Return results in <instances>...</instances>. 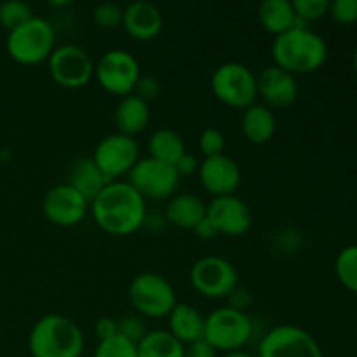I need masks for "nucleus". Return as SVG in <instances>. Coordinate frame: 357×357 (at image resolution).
Returning <instances> with one entry per match:
<instances>
[{"label":"nucleus","mask_w":357,"mask_h":357,"mask_svg":"<svg viewBox=\"0 0 357 357\" xmlns=\"http://www.w3.org/2000/svg\"><path fill=\"white\" fill-rule=\"evenodd\" d=\"M91 213L107 234L129 236L143 227L146 201L128 181H112L91 201Z\"/></svg>","instance_id":"1"},{"label":"nucleus","mask_w":357,"mask_h":357,"mask_svg":"<svg viewBox=\"0 0 357 357\" xmlns=\"http://www.w3.org/2000/svg\"><path fill=\"white\" fill-rule=\"evenodd\" d=\"M274 65L291 75L312 73L324 65L328 58V44L310 28H293L275 37L272 44Z\"/></svg>","instance_id":"2"},{"label":"nucleus","mask_w":357,"mask_h":357,"mask_svg":"<svg viewBox=\"0 0 357 357\" xmlns=\"http://www.w3.org/2000/svg\"><path fill=\"white\" fill-rule=\"evenodd\" d=\"M84 345L80 326L63 314L40 317L28 335L31 357H80Z\"/></svg>","instance_id":"3"},{"label":"nucleus","mask_w":357,"mask_h":357,"mask_svg":"<svg viewBox=\"0 0 357 357\" xmlns=\"http://www.w3.org/2000/svg\"><path fill=\"white\" fill-rule=\"evenodd\" d=\"M56 33L44 17L33 16L26 23L7 31L6 49L10 59L20 65H38L47 61L54 51Z\"/></svg>","instance_id":"4"},{"label":"nucleus","mask_w":357,"mask_h":357,"mask_svg":"<svg viewBox=\"0 0 357 357\" xmlns=\"http://www.w3.org/2000/svg\"><path fill=\"white\" fill-rule=\"evenodd\" d=\"M211 91L220 103L246 110L258 100L257 75L243 63H222L211 75Z\"/></svg>","instance_id":"5"},{"label":"nucleus","mask_w":357,"mask_h":357,"mask_svg":"<svg viewBox=\"0 0 357 357\" xmlns=\"http://www.w3.org/2000/svg\"><path fill=\"white\" fill-rule=\"evenodd\" d=\"M128 295L138 316L152 319L169 316L178 303L173 284L157 272H143L136 275L129 284Z\"/></svg>","instance_id":"6"},{"label":"nucleus","mask_w":357,"mask_h":357,"mask_svg":"<svg viewBox=\"0 0 357 357\" xmlns=\"http://www.w3.org/2000/svg\"><path fill=\"white\" fill-rule=\"evenodd\" d=\"M253 335V323L246 312L220 307L213 310L204 323V340L218 352L241 351Z\"/></svg>","instance_id":"7"},{"label":"nucleus","mask_w":357,"mask_h":357,"mask_svg":"<svg viewBox=\"0 0 357 357\" xmlns=\"http://www.w3.org/2000/svg\"><path fill=\"white\" fill-rule=\"evenodd\" d=\"M94 77L107 93L124 98L132 94L142 77V70L132 52L126 49H110L103 52L94 65Z\"/></svg>","instance_id":"8"},{"label":"nucleus","mask_w":357,"mask_h":357,"mask_svg":"<svg viewBox=\"0 0 357 357\" xmlns=\"http://www.w3.org/2000/svg\"><path fill=\"white\" fill-rule=\"evenodd\" d=\"M128 183L142 195L145 201H164L173 197L176 192L180 176L171 164L145 157L136 162L129 171Z\"/></svg>","instance_id":"9"},{"label":"nucleus","mask_w":357,"mask_h":357,"mask_svg":"<svg viewBox=\"0 0 357 357\" xmlns=\"http://www.w3.org/2000/svg\"><path fill=\"white\" fill-rule=\"evenodd\" d=\"M237 282L239 275L232 261L216 255L199 258L190 268L192 288L206 298H227Z\"/></svg>","instance_id":"10"},{"label":"nucleus","mask_w":357,"mask_h":357,"mask_svg":"<svg viewBox=\"0 0 357 357\" xmlns=\"http://www.w3.org/2000/svg\"><path fill=\"white\" fill-rule=\"evenodd\" d=\"M51 79L65 89H80L94 77V63L86 49L75 44L54 47L47 59Z\"/></svg>","instance_id":"11"},{"label":"nucleus","mask_w":357,"mask_h":357,"mask_svg":"<svg viewBox=\"0 0 357 357\" xmlns=\"http://www.w3.org/2000/svg\"><path fill=\"white\" fill-rule=\"evenodd\" d=\"M93 160L108 181H119V178L129 174L139 160L138 142L121 132L105 136L94 149Z\"/></svg>","instance_id":"12"},{"label":"nucleus","mask_w":357,"mask_h":357,"mask_svg":"<svg viewBox=\"0 0 357 357\" xmlns=\"http://www.w3.org/2000/svg\"><path fill=\"white\" fill-rule=\"evenodd\" d=\"M258 357H323V351L309 331L293 324H281L264 335Z\"/></svg>","instance_id":"13"},{"label":"nucleus","mask_w":357,"mask_h":357,"mask_svg":"<svg viewBox=\"0 0 357 357\" xmlns=\"http://www.w3.org/2000/svg\"><path fill=\"white\" fill-rule=\"evenodd\" d=\"M91 202L68 183H59L49 188L42 199L44 216L58 227H75L86 216Z\"/></svg>","instance_id":"14"},{"label":"nucleus","mask_w":357,"mask_h":357,"mask_svg":"<svg viewBox=\"0 0 357 357\" xmlns=\"http://www.w3.org/2000/svg\"><path fill=\"white\" fill-rule=\"evenodd\" d=\"M206 216L211 220L218 234L229 237H241L253 225V213L250 206L237 195L213 197L208 204Z\"/></svg>","instance_id":"15"},{"label":"nucleus","mask_w":357,"mask_h":357,"mask_svg":"<svg viewBox=\"0 0 357 357\" xmlns=\"http://www.w3.org/2000/svg\"><path fill=\"white\" fill-rule=\"evenodd\" d=\"M199 181L202 188L213 195V197H223V195H234L241 185V167L232 157L215 155L206 157L199 164Z\"/></svg>","instance_id":"16"},{"label":"nucleus","mask_w":357,"mask_h":357,"mask_svg":"<svg viewBox=\"0 0 357 357\" xmlns=\"http://www.w3.org/2000/svg\"><path fill=\"white\" fill-rule=\"evenodd\" d=\"M258 98L268 108H288L298 98L295 75L275 65H268L257 75Z\"/></svg>","instance_id":"17"},{"label":"nucleus","mask_w":357,"mask_h":357,"mask_svg":"<svg viewBox=\"0 0 357 357\" xmlns=\"http://www.w3.org/2000/svg\"><path fill=\"white\" fill-rule=\"evenodd\" d=\"M122 26L129 37L136 40H152L162 31L164 16L155 3L149 0H136L124 7Z\"/></svg>","instance_id":"18"},{"label":"nucleus","mask_w":357,"mask_h":357,"mask_svg":"<svg viewBox=\"0 0 357 357\" xmlns=\"http://www.w3.org/2000/svg\"><path fill=\"white\" fill-rule=\"evenodd\" d=\"M65 183H68L70 187L80 192L91 202L112 181L105 178V174L96 166L93 157H79L68 166Z\"/></svg>","instance_id":"19"},{"label":"nucleus","mask_w":357,"mask_h":357,"mask_svg":"<svg viewBox=\"0 0 357 357\" xmlns=\"http://www.w3.org/2000/svg\"><path fill=\"white\" fill-rule=\"evenodd\" d=\"M241 131H243L244 138L253 145L268 143L278 131L274 110L264 103L251 105L241 117Z\"/></svg>","instance_id":"20"},{"label":"nucleus","mask_w":357,"mask_h":357,"mask_svg":"<svg viewBox=\"0 0 357 357\" xmlns=\"http://www.w3.org/2000/svg\"><path fill=\"white\" fill-rule=\"evenodd\" d=\"M169 323V333L183 345L194 344V342L204 338V323L206 317L199 312L190 303H180L173 307L167 316Z\"/></svg>","instance_id":"21"},{"label":"nucleus","mask_w":357,"mask_h":357,"mask_svg":"<svg viewBox=\"0 0 357 357\" xmlns=\"http://www.w3.org/2000/svg\"><path fill=\"white\" fill-rule=\"evenodd\" d=\"M115 126L117 132L126 136H138L146 129L150 122V105L139 100L135 94L121 98V101L115 107Z\"/></svg>","instance_id":"22"},{"label":"nucleus","mask_w":357,"mask_h":357,"mask_svg":"<svg viewBox=\"0 0 357 357\" xmlns=\"http://www.w3.org/2000/svg\"><path fill=\"white\" fill-rule=\"evenodd\" d=\"M208 204L195 194H178L171 197L166 208V222L178 229L194 230V227L206 216Z\"/></svg>","instance_id":"23"},{"label":"nucleus","mask_w":357,"mask_h":357,"mask_svg":"<svg viewBox=\"0 0 357 357\" xmlns=\"http://www.w3.org/2000/svg\"><path fill=\"white\" fill-rule=\"evenodd\" d=\"M258 21L265 31L275 35V37L293 30L296 23L293 2H289V0H265L258 6Z\"/></svg>","instance_id":"24"},{"label":"nucleus","mask_w":357,"mask_h":357,"mask_svg":"<svg viewBox=\"0 0 357 357\" xmlns=\"http://www.w3.org/2000/svg\"><path fill=\"white\" fill-rule=\"evenodd\" d=\"M187 152L185 142L176 131L167 128L155 129L149 138V157L174 166L176 160Z\"/></svg>","instance_id":"25"},{"label":"nucleus","mask_w":357,"mask_h":357,"mask_svg":"<svg viewBox=\"0 0 357 357\" xmlns=\"http://www.w3.org/2000/svg\"><path fill=\"white\" fill-rule=\"evenodd\" d=\"M138 357H185V345L167 330H153L136 345Z\"/></svg>","instance_id":"26"},{"label":"nucleus","mask_w":357,"mask_h":357,"mask_svg":"<svg viewBox=\"0 0 357 357\" xmlns=\"http://www.w3.org/2000/svg\"><path fill=\"white\" fill-rule=\"evenodd\" d=\"M335 272L342 284L357 293V244L345 246L335 261Z\"/></svg>","instance_id":"27"},{"label":"nucleus","mask_w":357,"mask_h":357,"mask_svg":"<svg viewBox=\"0 0 357 357\" xmlns=\"http://www.w3.org/2000/svg\"><path fill=\"white\" fill-rule=\"evenodd\" d=\"M33 16L31 6L23 0H7V2L0 3V26L6 28L7 31L26 23Z\"/></svg>","instance_id":"28"},{"label":"nucleus","mask_w":357,"mask_h":357,"mask_svg":"<svg viewBox=\"0 0 357 357\" xmlns=\"http://www.w3.org/2000/svg\"><path fill=\"white\" fill-rule=\"evenodd\" d=\"M93 357H138V351H136V344L126 340L121 335L108 338L98 344L94 349Z\"/></svg>","instance_id":"29"},{"label":"nucleus","mask_w":357,"mask_h":357,"mask_svg":"<svg viewBox=\"0 0 357 357\" xmlns=\"http://www.w3.org/2000/svg\"><path fill=\"white\" fill-rule=\"evenodd\" d=\"M124 7L117 2H101L93 9V21L103 30H114L122 24Z\"/></svg>","instance_id":"30"},{"label":"nucleus","mask_w":357,"mask_h":357,"mask_svg":"<svg viewBox=\"0 0 357 357\" xmlns=\"http://www.w3.org/2000/svg\"><path fill=\"white\" fill-rule=\"evenodd\" d=\"M225 135L216 128H206L199 136V152L206 157H215L225 153Z\"/></svg>","instance_id":"31"},{"label":"nucleus","mask_w":357,"mask_h":357,"mask_svg":"<svg viewBox=\"0 0 357 357\" xmlns=\"http://www.w3.org/2000/svg\"><path fill=\"white\" fill-rule=\"evenodd\" d=\"M117 328L121 337H124L126 340L132 342V344L136 345H138L139 342L143 340V337L149 333L145 326V321H143L142 316H138V314H129V316L117 319Z\"/></svg>","instance_id":"32"},{"label":"nucleus","mask_w":357,"mask_h":357,"mask_svg":"<svg viewBox=\"0 0 357 357\" xmlns=\"http://www.w3.org/2000/svg\"><path fill=\"white\" fill-rule=\"evenodd\" d=\"M293 9H295L296 17H300L305 23H312V21L321 20L324 14H328L330 2L328 0H295Z\"/></svg>","instance_id":"33"},{"label":"nucleus","mask_w":357,"mask_h":357,"mask_svg":"<svg viewBox=\"0 0 357 357\" xmlns=\"http://www.w3.org/2000/svg\"><path fill=\"white\" fill-rule=\"evenodd\" d=\"M337 23L351 24L357 21V0H333L330 2V10Z\"/></svg>","instance_id":"34"},{"label":"nucleus","mask_w":357,"mask_h":357,"mask_svg":"<svg viewBox=\"0 0 357 357\" xmlns=\"http://www.w3.org/2000/svg\"><path fill=\"white\" fill-rule=\"evenodd\" d=\"M132 94L138 96L139 100L145 101V103L150 105L152 101H155L160 94L159 79H155V77L152 75H142L139 77L138 84H136L135 91H132Z\"/></svg>","instance_id":"35"},{"label":"nucleus","mask_w":357,"mask_h":357,"mask_svg":"<svg viewBox=\"0 0 357 357\" xmlns=\"http://www.w3.org/2000/svg\"><path fill=\"white\" fill-rule=\"evenodd\" d=\"M94 335H96L100 342L108 340V338L119 335L117 319H114V317H100V319L94 323Z\"/></svg>","instance_id":"36"},{"label":"nucleus","mask_w":357,"mask_h":357,"mask_svg":"<svg viewBox=\"0 0 357 357\" xmlns=\"http://www.w3.org/2000/svg\"><path fill=\"white\" fill-rule=\"evenodd\" d=\"M185 357H218V351L202 338L194 344L185 345Z\"/></svg>","instance_id":"37"},{"label":"nucleus","mask_w":357,"mask_h":357,"mask_svg":"<svg viewBox=\"0 0 357 357\" xmlns=\"http://www.w3.org/2000/svg\"><path fill=\"white\" fill-rule=\"evenodd\" d=\"M199 160L197 157L192 155V153L185 152L180 159L174 164V169H176L178 176H190V174H195L199 171Z\"/></svg>","instance_id":"38"},{"label":"nucleus","mask_w":357,"mask_h":357,"mask_svg":"<svg viewBox=\"0 0 357 357\" xmlns=\"http://www.w3.org/2000/svg\"><path fill=\"white\" fill-rule=\"evenodd\" d=\"M227 298H229V302H230L229 307H232V309H236V310H241V312H246L248 305L251 303L250 293H248L246 289H241L239 286H237V288L234 289V291L230 293Z\"/></svg>","instance_id":"39"},{"label":"nucleus","mask_w":357,"mask_h":357,"mask_svg":"<svg viewBox=\"0 0 357 357\" xmlns=\"http://www.w3.org/2000/svg\"><path fill=\"white\" fill-rule=\"evenodd\" d=\"M194 234L199 237V239L211 241L218 236V230L215 229V225L211 223V220H209L208 216H204V218H202L201 222L194 227Z\"/></svg>","instance_id":"40"},{"label":"nucleus","mask_w":357,"mask_h":357,"mask_svg":"<svg viewBox=\"0 0 357 357\" xmlns=\"http://www.w3.org/2000/svg\"><path fill=\"white\" fill-rule=\"evenodd\" d=\"M164 225H166V218L160 215H157V213H146L145 220H143V227L149 230H160L164 229Z\"/></svg>","instance_id":"41"},{"label":"nucleus","mask_w":357,"mask_h":357,"mask_svg":"<svg viewBox=\"0 0 357 357\" xmlns=\"http://www.w3.org/2000/svg\"><path fill=\"white\" fill-rule=\"evenodd\" d=\"M225 357H255V356H253V354H250V352H246V351H243V349H241V351L227 352Z\"/></svg>","instance_id":"42"},{"label":"nucleus","mask_w":357,"mask_h":357,"mask_svg":"<svg viewBox=\"0 0 357 357\" xmlns=\"http://www.w3.org/2000/svg\"><path fill=\"white\" fill-rule=\"evenodd\" d=\"M51 7H68L70 2H49Z\"/></svg>","instance_id":"43"},{"label":"nucleus","mask_w":357,"mask_h":357,"mask_svg":"<svg viewBox=\"0 0 357 357\" xmlns=\"http://www.w3.org/2000/svg\"><path fill=\"white\" fill-rule=\"evenodd\" d=\"M354 70L357 73V47H356V52H354Z\"/></svg>","instance_id":"44"},{"label":"nucleus","mask_w":357,"mask_h":357,"mask_svg":"<svg viewBox=\"0 0 357 357\" xmlns=\"http://www.w3.org/2000/svg\"><path fill=\"white\" fill-rule=\"evenodd\" d=\"M356 338H357V333H356Z\"/></svg>","instance_id":"45"}]
</instances>
